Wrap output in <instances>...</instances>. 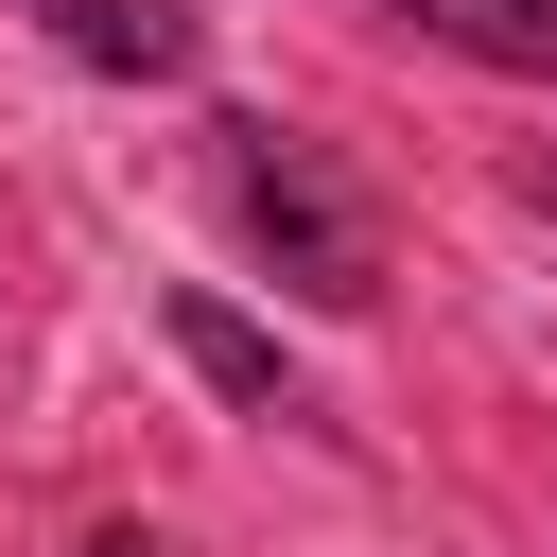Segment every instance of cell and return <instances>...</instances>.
I'll return each instance as SVG.
<instances>
[{
    "label": "cell",
    "instance_id": "1",
    "mask_svg": "<svg viewBox=\"0 0 557 557\" xmlns=\"http://www.w3.org/2000/svg\"><path fill=\"white\" fill-rule=\"evenodd\" d=\"M209 191L296 313H383V209L348 191L331 139H296L278 104H209Z\"/></svg>",
    "mask_w": 557,
    "mask_h": 557
},
{
    "label": "cell",
    "instance_id": "2",
    "mask_svg": "<svg viewBox=\"0 0 557 557\" xmlns=\"http://www.w3.org/2000/svg\"><path fill=\"white\" fill-rule=\"evenodd\" d=\"M17 17L104 87H191L209 70V0H17Z\"/></svg>",
    "mask_w": 557,
    "mask_h": 557
},
{
    "label": "cell",
    "instance_id": "3",
    "mask_svg": "<svg viewBox=\"0 0 557 557\" xmlns=\"http://www.w3.org/2000/svg\"><path fill=\"white\" fill-rule=\"evenodd\" d=\"M157 331L191 348V383H209V400H244V418H296V435H331V418H313V383L278 366V331H261V313H226V296H157Z\"/></svg>",
    "mask_w": 557,
    "mask_h": 557
},
{
    "label": "cell",
    "instance_id": "4",
    "mask_svg": "<svg viewBox=\"0 0 557 557\" xmlns=\"http://www.w3.org/2000/svg\"><path fill=\"white\" fill-rule=\"evenodd\" d=\"M366 17H418L435 52H470V70H522V87H557V0H366Z\"/></svg>",
    "mask_w": 557,
    "mask_h": 557
},
{
    "label": "cell",
    "instance_id": "5",
    "mask_svg": "<svg viewBox=\"0 0 557 557\" xmlns=\"http://www.w3.org/2000/svg\"><path fill=\"white\" fill-rule=\"evenodd\" d=\"M505 191H522V209L557 226V139H522V157H505Z\"/></svg>",
    "mask_w": 557,
    "mask_h": 557
},
{
    "label": "cell",
    "instance_id": "6",
    "mask_svg": "<svg viewBox=\"0 0 557 557\" xmlns=\"http://www.w3.org/2000/svg\"><path fill=\"white\" fill-rule=\"evenodd\" d=\"M87 557H174V540H157V522H104V540H87Z\"/></svg>",
    "mask_w": 557,
    "mask_h": 557
}]
</instances>
